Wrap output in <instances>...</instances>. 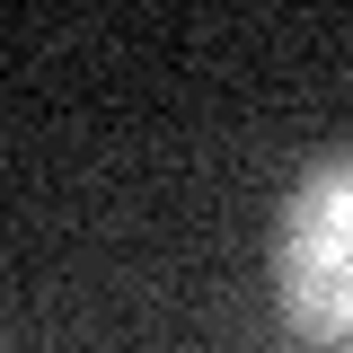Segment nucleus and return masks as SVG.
<instances>
[{"mask_svg": "<svg viewBox=\"0 0 353 353\" xmlns=\"http://www.w3.org/2000/svg\"><path fill=\"white\" fill-rule=\"evenodd\" d=\"M274 301H283L301 345L353 353V159H318L283 194V221H274Z\"/></svg>", "mask_w": 353, "mask_h": 353, "instance_id": "obj_1", "label": "nucleus"}]
</instances>
